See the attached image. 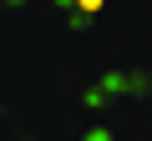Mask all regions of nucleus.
<instances>
[{
  "label": "nucleus",
  "instance_id": "f257e3e1",
  "mask_svg": "<svg viewBox=\"0 0 152 141\" xmlns=\"http://www.w3.org/2000/svg\"><path fill=\"white\" fill-rule=\"evenodd\" d=\"M76 5H81L86 15H96V10H102V0H76Z\"/></svg>",
  "mask_w": 152,
  "mask_h": 141
}]
</instances>
